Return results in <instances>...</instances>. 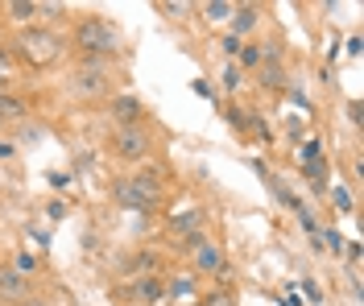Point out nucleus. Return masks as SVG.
<instances>
[{
  "label": "nucleus",
  "mask_w": 364,
  "mask_h": 306,
  "mask_svg": "<svg viewBox=\"0 0 364 306\" xmlns=\"http://www.w3.org/2000/svg\"><path fill=\"white\" fill-rule=\"evenodd\" d=\"M75 95H87V99H99L108 95V71H104V58H87V67H79L71 79Z\"/></svg>",
  "instance_id": "obj_4"
},
{
  "label": "nucleus",
  "mask_w": 364,
  "mask_h": 306,
  "mask_svg": "<svg viewBox=\"0 0 364 306\" xmlns=\"http://www.w3.org/2000/svg\"><path fill=\"white\" fill-rule=\"evenodd\" d=\"M187 244H191V257H194V269H199V273H224V253H219L216 240L191 236Z\"/></svg>",
  "instance_id": "obj_5"
},
{
  "label": "nucleus",
  "mask_w": 364,
  "mask_h": 306,
  "mask_svg": "<svg viewBox=\"0 0 364 306\" xmlns=\"http://www.w3.org/2000/svg\"><path fill=\"white\" fill-rule=\"evenodd\" d=\"M228 124L232 129H248V112L244 108H228Z\"/></svg>",
  "instance_id": "obj_19"
},
{
  "label": "nucleus",
  "mask_w": 364,
  "mask_h": 306,
  "mask_svg": "<svg viewBox=\"0 0 364 306\" xmlns=\"http://www.w3.org/2000/svg\"><path fill=\"white\" fill-rule=\"evenodd\" d=\"M265 62V46H241V67H261Z\"/></svg>",
  "instance_id": "obj_17"
},
{
  "label": "nucleus",
  "mask_w": 364,
  "mask_h": 306,
  "mask_svg": "<svg viewBox=\"0 0 364 306\" xmlns=\"http://www.w3.org/2000/svg\"><path fill=\"white\" fill-rule=\"evenodd\" d=\"M21 54L33 62V67H46L62 54V38L50 33V29H25L21 33Z\"/></svg>",
  "instance_id": "obj_3"
},
{
  "label": "nucleus",
  "mask_w": 364,
  "mask_h": 306,
  "mask_svg": "<svg viewBox=\"0 0 364 306\" xmlns=\"http://www.w3.org/2000/svg\"><path fill=\"white\" fill-rule=\"evenodd\" d=\"M112 145H116V153H121V158H128V162H141V158L149 153V133H141V129L133 124V129H121Z\"/></svg>",
  "instance_id": "obj_7"
},
{
  "label": "nucleus",
  "mask_w": 364,
  "mask_h": 306,
  "mask_svg": "<svg viewBox=\"0 0 364 306\" xmlns=\"http://www.w3.org/2000/svg\"><path fill=\"white\" fill-rule=\"evenodd\" d=\"M112 116L121 120L124 129H133V124L141 120V104H137V95H121V99H112Z\"/></svg>",
  "instance_id": "obj_10"
},
{
  "label": "nucleus",
  "mask_w": 364,
  "mask_h": 306,
  "mask_svg": "<svg viewBox=\"0 0 364 306\" xmlns=\"http://www.w3.org/2000/svg\"><path fill=\"white\" fill-rule=\"evenodd\" d=\"M158 253H137V257L128 261V269H133V273H137V278H153V269H158Z\"/></svg>",
  "instance_id": "obj_12"
},
{
  "label": "nucleus",
  "mask_w": 364,
  "mask_h": 306,
  "mask_svg": "<svg viewBox=\"0 0 364 306\" xmlns=\"http://www.w3.org/2000/svg\"><path fill=\"white\" fill-rule=\"evenodd\" d=\"M121 294L137 306H153V302L166 298V282H162V278H133V282H124Z\"/></svg>",
  "instance_id": "obj_6"
},
{
  "label": "nucleus",
  "mask_w": 364,
  "mask_h": 306,
  "mask_svg": "<svg viewBox=\"0 0 364 306\" xmlns=\"http://www.w3.org/2000/svg\"><path fill=\"white\" fill-rule=\"evenodd\" d=\"M17 149H13V141H0V158H13Z\"/></svg>",
  "instance_id": "obj_24"
},
{
  "label": "nucleus",
  "mask_w": 364,
  "mask_h": 306,
  "mask_svg": "<svg viewBox=\"0 0 364 306\" xmlns=\"http://www.w3.org/2000/svg\"><path fill=\"white\" fill-rule=\"evenodd\" d=\"M0 95H4V79H0Z\"/></svg>",
  "instance_id": "obj_26"
},
{
  "label": "nucleus",
  "mask_w": 364,
  "mask_h": 306,
  "mask_svg": "<svg viewBox=\"0 0 364 306\" xmlns=\"http://www.w3.org/2000/svg\"><path fill=\"white\" fill-rule=\"evenodd\" d=\"M33 294V285L25 273H17L13 265H0V298H9V302H25Z\"/></svg>",
  "instance_id": "obj_8"
},
{
  "label": "nucleus",
  "mask_w": 364,
  "mask_h": 306,
  "mask_svg": "<svg viewBox=\"0 0 364 306\" xmlns=\"http://www.w3.org/2000/svg\"><path fill=\"white\" fill-rule=\"evenodd\" d=\"M253 25H257V9H253V4H241V9H232V29H236L232 38H241V33H248Z\"/></svg>",
  "instance_id": "obj_11"
},
{
  "label": "nucleus",
  "mask_w": 364,
  "mask_h": 306,
  "mask_svg": "<svg viewBox=\"0 0 364 306\" xmlns=\"http://www.w3.org/2000/svg\"><path fill=\"white\" fill-rule=\"evenodd\" d=\"M170 236L174 240H191V236H203V212H182L170 219Z\"/></svg>",
  "instance_id": "obj_9"
},
{
  "label": "nucleus",
  "mask_w": 364,
  "mask_h": 306,
  "mask_svg": "<svg viewBox=\"0 0 364 306\" xmlns=\"http://www.w3.org/2000/svg\"><path fill=\"white\" fill-rule=\"evenodd\" d=\"M9 67H13V54H9V50L0 46V79H4V75H9Z\"/></svg>",
  "instance_id": "obj_22"
},
{
  "label": "nucleus",
  "mask_w": 364,
  "mask_h": 306,
  "mask_svg": "<svg viewBox=\"0 0 364 306\" xmlns=\"http://www.w3.org/2000/svg\"><path fill=\"white\" fill-rule=\"evenodd\" d=\"M224 50L228 54H241V38H224Z\"/></svg>",
  "instance_id": "obj_23"
},
{
  "label": "nucleus",
  "mask_w": 364,
  "mask_h": 306,
  "mask_svg": "<svg viewBox=\"0 0 364 306\" xmlns=\"http://www.w3.org/2000/svg\"><path fill=\"white\" fill-rule=\"evenodd\" d=\"M17 306H46V302H42V298H33V294H29V298H25V302H17Z\"/></svg>",
  "instance_id": "obj_25"
},
{
  "label": "nucleus",
  "mask_w": 364,
  "mask_h": 306,
  "mask_svg": "<svg viewBox=\"0 0 364 306\" xmlns=\"http://www.w3.org/2000/svg\"><path fill=\"white\" fill-rule=\"evenodd\" d=\"M331 199H336V207H343V212H348V207H352V199H348V190H331Z\"/></svg>",
  "instance_id": "obj_21"
},
{
  "label": "nucleus",
  "mask_w": 364,
  "mask_h": 306,
  "mask_svg": "<svg viewBox=\"0 0 364 306\" xmlns=\"http://www.w3.org/2000/svg\"><path fill=\"white\" fill-rule=\"evenodd\" d=\"M4 13H9V21H29V17H38V4H29V0H13V4H4Z\"/></svg>",
  "instance_id": "obj_13"
},
{
  "label": "nucleus",
  "mask_w": 364,
  "mask_h": 306,
  "mask_svg": "<svg viewBox=\"0 0 364 306\" xmlns=\"http://www.w3.org/2000/svg\"><path fill=\"white\" fill-rule=\"evenodd\" d=\"M75 46L83 50V54H92V58H104V54H112V50L121 46V38H116V29L104 17H83V21L75 25Z\"/></svg>",
  "instance_id": "obj_1"
},
{
  "label": "nucleus",
  "mask_w": 364,
  "mask_h": 306,
  "mask_svg": "<svg viewBox=\"0 0 364 306\" xmlns=\"http://www.w3.org/2000/svg\"><path fill=\"white\" fill-rule=\"evenodd\" d=\"M241 67H228V71H224V92H236V87H241Z\"/></svg>",
  "instance_id": "obj_18"
},
{
  "label": "nucleus",
  "mask_w": 364,
  "mask_h": 306,
  "mask_svg": "<svg viewBox=\"0 0 364 306\" xmlns=\"http://www.w3.org/2000/svg\"><path fill=\"white\" fill-rule=\"evenodd\" d=\"M25 116V104L13 99V95H0V120H21Z\"/></svg>",
  "instance_id": "obj_15"
},
{
  "label": "nucleus",
  "mask_w": 364,
  "mask_h": 306,
  "mask_svg": "<svg viewBox=\"0 0 364 306\" xmlns=\"http://www.w3.org/2000/svg\"><path fill=\"white\" fill-rule=\"evenodd\" d=\"M261 75H265V87L269 83H273V87L286 83V75H282V62H277V58H265V62H261Z\"/></svg>",
  "instance_id": "obj_16"
},
{
  "label": "nucleus",
  "mask_w": 364,
  "mask_h": 306,
  "mask_svg": "<svg viewBox=\"0 0 364 306\" xmlns=\"http://www.w3.org/2000/svg\"><path fill=\"white\" fill-rule=\"evenodd\" d=\"M323 240L331 244V253H343V240H340V232H336V228H327V232H323Z\"/></svg>",
  "instance_id": "obj_20"
},
{
  "label": "nucleus",
  "mask_w": 364,
  "mask_h": 306,
  "mask_svg": "<svg viewBox=\"0 0 364 306\" xmlns=\"http://www.w3.org/2000/svg\"><path fill=\"white\" fill-rule=\"evenodd\" d=\"M232 9H236V4H224V0H207V4L199 9V13H203L207 21H224V17H232Z\"/></svg>",
  "instance_id": "obj_14"
},
{
  "label": "nucleus",
  "mask_w": 364,
  "mask_h": 306,
  "mask_svg": "<svg viewBox=\"0 0 364 306\" xmlns=\"http://www.w3.org/2000/svg\"><path fill=\"white\" fill-rule=\"evenodd\" d=\"M116 199H121L128 212H153L158 207V182L153 178H116Z\"/></svg>",
  "instance_id": "obj_2"
}]
</instances>
